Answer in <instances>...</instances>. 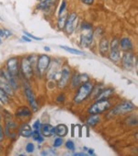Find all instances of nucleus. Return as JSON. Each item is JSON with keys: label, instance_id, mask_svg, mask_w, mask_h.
Here are the masks:
<instances>
[{"label": "nucleus", "instance_id": "1", "mask_svg": "<svg viewBox=\"0 0 138 156\" xmlns=\"http://www.w3.org/2000/svg\"><path fill=\"white\" fill-rule=\"evenodd\" d=\"M94 89V84L89 80L83 82V84L79 87L77 91V94L74 97V102L76 104H81L85 100L88 98V96L92 93Z\"/></svg>", "mask_w": 138, "mask_h": 156}, {"label": "nucleus", "instance_id": "10", "mask_svg": "<svg viewBox=\"0 0 138 156\" xmlns=\"http://www.w3.org/2000/svg\"><path fill=\"white\" fill-rule=\"evenodd\" d=\"M70 78H71V70L67 66H64L60 72V79L58 81V87L60 89H64L67 85Z\"/></svg>", "mask_w": 138, "mask_h": 156}, {"label": "nucleus", "instance_id": "14", "mask_svg": "<svg viewBox=\"0 0 138 156\" xmlns=\"http://www.w3.org/2000/svg\"><path fill=\"white\" fill-rule=\"evenodd\" d=\"M56 2L57 0H42L38 3L36 9L41 11H48L55 6Z\"/></svg>", "mask_w": 138, "mask_h": 156}, {"label": "nucleus", "instance_id": "42", "mask_svg": "<svg viewBox=\"0 0 138 156\" xmlns=\"http://www.w3.org/2000/svg\"><path fill=\"white\" fill-rule=\"evenodd\" d=\"M21 39H22V40H23L24 42H27V43H30V42H31L30 38H29V37H28L27 35H25V34H24V35H23V36L21 37Z\"/></svg>", "mask_w": 138, "mask_h": 156}, {"label": "nucleus", "instance_id": "39", "mask_svg": "<svg viewBox=\"0 0 138 156\" xmlns=\"http://www.w3.org/2000/svg\"><path fill=\"white\" fill-rule=\"evenodd\" d=\"M4 136H5V134H4L3 129L1 126H0V141H2L4 140Z\"/></svg>", "mask_w": 138, "mask_h": 156}, {"label": "nucleus", "instance_id": "41", "mask_svg": "<svg viewBox=\"0 0 138 156\" xmlns=\"http://www.w3.org/2000/svg\"><path fill=\"white\" fill-rule=\"evenodd\" d=\"M74 155H75V156H88V154L86 153L85 151H82V152H75Z\"/></svg>", "mask_w": 138, "mask_h": 156}, {"label": "nucleus", "instance_id": "38", "mask_svg": "<svg viewBox=\"0 0 138 156\" xmlns=\"http://www.w3.org/2000/svg\"><path fill=\"white\" fill-rule=\"evenodd\" d=\"M80 1H81L82 3L86 4V5H88V6H90V5H92V4L94 3L95 0H80Z\"/></svg>", "mask_w": 138, "mask_h": 156}, {"label": "nucleus", "instance_id": "36", "mask_svg": "<svg viewBox=\"0 0 138 156\" xmlns=\"http://www.w3.org/2000/svg\"><path fill=\"white\" fill-rule=\"evenodd\" d=\"M81 29H82V30H91V29H92V25H91L90 23H88V22L84 21V22H82V24H81Z\"/></svg>", "mask_w": 138, "mask_h": 156}, {"label": "nucleus", "instance_id": "22", "mask_svg": "<svg viewBox=\"0 0 138 156\" xmlns=\"http://www.w3.org/2000/svg\"><path fill=\"white\" fill-rule=\"evenodd\" d=\"M16 115L19 117H29L31 115V111L27 106H22L17 110Z\"/></svg>", "mask_w": 138, "mask_h": 156}, {"label": "nucleus", "instance_id": "40", "mask_svg": "<svg viewBox=\"0 0 138 156\" xmlns=\"http://www.w3.org/2000/svg\"><path fill=\"white\" fill-rule=\"evenodd\" d=\"M64 99H65V97H64V95L62 93L61 95H59V96L57 97V102H61V103H63V102L64 101Z\"/></svg>", "mask_w": 138, "mask_h": 156}, {"label": "nucleus", "instance_id": "27", "mask_svg": "<svg viewBox=\"0 0 138 156\" xmlns=\"http://www.w3.org/2000/svg\"><path fill=\"white\" fill-rule=\"evenodd\" d=\"M17 128L16 124L13 121H8L6 125V134L8 137H11V131Z\"/></svg>", "mask_w": 138, "mask_h": 156}, {"label": "nucleus", "instance_id": "15", "mask_svg": "<svg viewBox=\"0 0 138 156\" xmlns=\"http://www.w3.org/2000/svg\"><path fill=\"white\" fill-rule=\"evenodd\" d=\"M40 131H41L42 135L43 137H46V138H50V137H52V136H53L55 134L54 127L52 126V125H50V124H43V125H42Z\"/></svg>", "mask_w": 138, "mask_h": 156}, {"label": "nucleus", "instance_id": "47", "mask_svg": "<svg viewBox=\"0 0 138 156\" xmlns=\"http://www.w3.org/2000/svg\"><path fill=\"white\" fill-rule=\"evenodd\" d=\"M0 109H1V105H0Z\"/></svg>", "mask_w": 138, "mask_h": 156}, {"label": "nucleus", "instance_id": "24", "mask_svg": "<svg viewBox=\"0 0 138 156\" xmlns=\"http://www.w3.org/2000/svg\"><path fill=\"white\" fill-rule=\"evenodd\" d=\"M68 14L64 11L63 14L59 15V18H58V21H57V26L60 30H63L64 28V24H65V21H66V18H67Z\"/></svg>", "mask_w": 138, "mask_h": 156}, {"label": "nucleus", "instance_id": "37", "mask_svg": "<svg viewBox=\"0 0 138 156\" xmlns=\"http://www.w3.org/2000/svg\"><path fill=\"white\" fill-rule=\"evenodd\" d=\"M24 34H25V35H27L29 38L33 39V40H36V41H42V40H43V38H40V37H37V36H34V35L30 34H29V33H28V32H24Z\"/></svg>", "mask_w": 138, "mask_h": 156}, {"label": "nucleus", "instance_id": "2", "mask_svg": "<svg viewBox=\"0 0 138 156\" xmlns=\"http://www.w3.org/2000/svg\"><path fill=\"white\" fill-rule=\"evenodd\" d=\"M135 108H136L135 105L132 102L122 101V103L118 104L114 108H112L109 112L107 116H108V118H111V117H114V116H117L120 115H124V114H127V113L133 111Z\"/></svg>", "mask_w": 138, "mask_h": 156}, {"label": "nucleus", "instance_id": "43", "mask_svg": "<svg viewBox=\"0 0 138 156\" xmlns=\"http://www.w3.org/2000/svg\"><path fill=\"white\" fill-rule=\"evenodd\" d=\"M88 154H89V155H94V154H95L93 149H88Z\"/></svg>", "mask_w": 138, "mask_h": 156}, {"label": "nucleus", "instance_id": "21", "mask_svg": "<svg viewBox=\"0 0 138 156\" xmlns=\"http://www.w3.org/2000/svg\"><path fill=\"white\" fill-rule=\"evenodd\" d=\"M119 44H120L121 48L122 50H124V51H130V50H132L133 48V43L129 38H122L119 42Z\"/></svg>", "mask_w": 138, "mask_h": 156}, {"label": "nucleus", "instance_id": "23", "mask_svg": "<svg viewBox=\"0 0 138 156\" xmlns=\"http://www.w3.org/2000/svg\"><path fill=\"white\" fill-rule=\"evenodd\" d=\"M99 121H100L99 115H91V116L88 118L87 123H88V125L89 127H95L96 125H98L99 123Z\"/></svg>", "mask_w": 138, "mask_h": 156}, {"label": "nucleus", "instance_id": "46", "mask_svg": "<svg viewBox=\"0 0 138 156\" xmlns=\"http://www.w3.org/2000/svg\"><path fill=\"white\" fill-rule=\"evenodd\" d=\"M0 123H1V116H0Z\"/></svg>", "mask_w": 138, "mask_h": 156}, {"label": "nucleus", "instance_id": "28", "mask_svg": "<svg viewBox=\"0 0 138 156\" xmlns=\"http://www.w3.org/2000/svg\"><path fill=\"white\" fill-rule=\"evenodd\" d=\"M62 49L65 50L66 52L68 53H71L73 55H84V52L80 51V50H78V49H75V48H72V47H68V46H64V45H61L60 46Z\"/></svg>", "mask_w": 138, "mask_h": 156}, {"label": "nucleus", "instance_id": "20", "mask_svg": "<svg viewBox=\"0 0 138 156\" xmlns=\"http://www.w3.org/2000/svg\"><path fill=\"white\" fill-rule=\"evenodd\" d=\"M0 88L4 90L9 95H13V89L11 88L9 83L1 77H0Z\"/></svg>", "mask_w": 138, "mask_h": 156}, {"label": "nucleus", "instance_id": "17", "mask_svg": "<svg viewBox=\"0 0 138 156\" xmlns=\"http://www.w3.org/2000/svg\"><path fill=\"white\" fill-rule=\"evenodd\" d=\"M98 50H99V53L101 54L102 56L106 55L109 53V50H110V44H109V41H108L107 38H102V39L99 41Z\"/></svg>", "mask_w": 138, "mask_h": 156}, {"label": "nucleus", "instance_id": "9", "mask_svg": "<svg viewBox=\"0 0 138 156\" xmlns=\"http://www.w3.org/2000/svg\"><path fill=\"white\" fill-rule=\"evenodd\" d=\"M7 70L9 73L13 76L17 77L19 72V58L18 57H11L7 61Z\"/></svg>", "mask_w": 138, "mask_h": 156}, {"label": "nucleus", "instance_id": "3", "mask_svg": "<svg viewBox=\"0 0 138 156\" xmlns=\"http://www.w3.org/2000/svg\"><path fill=\"white\" fill-rule=\"evenodd\" d=\"M112 107V104L108 99L97 100L88 109V114L90 115H99L108 111Z\"/></svg>", "mask_w": 138, "mask_h": 156}, {"label": "nucleus", "instance_id": "32", "mask_svg": "<svg viewBox=\"0 0 138 156\" xmlns=\"http://www.w3.org/2000/svg\"><path fill=\"white\" fill-rule=\"evenodd\" d=\"M65 146L69 151H75V149H76V145L72 140H67L65 143Z\"/></svg>", "mask_w": 138, "mask_h": 156}, {"label": "nucleus", "instance_id": "19", "mask_svg": "<svg viewBox=\"0 0 138 156\" xmlns=\"http://www.w3.org/2000/svg\"><path fill=\"white\" fill-rule=\"evenodd\" d=\"M113 93V89L112 88H107V89H104V90H100L98 93V95L95 97L96 100H101V99H108L112 94Z\"/></svg>", "mask_w": 138, "mask_h": 156}, {"label": "nucleus", "instance_id": "7", "mask_svg": "<svg viewBox=\"0 0 138 156\" xmlns=\"http://www.w3.org/2000/svg\"><path fill=\"white\" fill-rule=\"evenodd\" d=\"M20 70L23 74V76L27 79L29 80L33 76V67L31 63L29 62L28 57H24L21 60V64H20Z\"/></svg>", "mask_w": 138, "mask_h": 156}, {"label": "nucleus", "instance_id": "31", "mask_svg": "<svg viewBox=\"0 0 138 156\" xmlns=\"http://www.w3.org/2000/svg\"><path fill=\"white\" fill-rule=\"evenodd\" d=\"M66 7H67V3H66V1H65V0H63L62 3H61V5H60L59 10H58V15H61V14H63V13L65 11V9H66Z\"/></svg>", "mask_w": 138, "mask_h": 156}, {"label": "nucleus", "instance_id": "44", "mask_svg": "<svg viewBox=\"0 0 138 156\" xmlns=\"http://www.w3.org/2000/svg\"><path fill=\"white\" fill-rule=\"evenodd\" d=\"M44 50L47 51V52H49V51H50V48H49L48 46H45V47H44Z\"/></svg>", "mask_w": 138, "mask_h": 156}, {"label": "nucleus", "instance_id": "4", "mask_svg": "<svg viewBox=\"0 0 138 156\" xmlns=\"http://www.w3.org/2000/svg\"><path fill=\"white\" fill-rule=\"evenodd\" d=\"M37 71L40 76H43L48 69L51 64V58L48 55H41L37 57Z\"/></svg>", "mask_w": 138, "mask_h": 156}, {"label": "nucleus", "instance_id": "18", "mask_svg": "<svg viewBox=\"0 0 138 156\" xmlns=\"http://www.w3.org/2000/svg\"><path fill=\"white\" fill-rule=\"evenodd\" d=\"M54 131H55V135H57L58 137L64 138L67 135L68 129L64 124H59L56 127H54Z\"/></svg>", "mask_w": 138, "mask_h": 156}, {"label": "nucleus", "instance_id": "13", "mask_svg": "<svg viewBox=\"0 0 138 156\" xmlns=\"http://www.w3.org/2000/svg\"><path fill=\"white\" fill-rule=\"evenodd\" d=\"M0 77L3 78L4 80H6L9 83V85L11 86V88H12L13 90H17V89H18L19 86H18V82H17L16 80H15V77L11 76V75L9 73L8 70H6V69H0Z\"/></svg>", "mask_w": 138, "mask_h": 156}, {"label": "nucleus", "instance_id": "6", "mask_svg": "<svg viewBox=\"0 0 138 156\" xmlns=\"http://www.w3.org/2000/svg\"><path fill=\"white\" fill-rule=\"evenodd\" d=\"M110 58L114 63H118L121 60V50L119 41L117 39H113L111 46H110Z\"/></svg>", "mask_w": 138, "mask_h": 156}, {"label": "nucleus", "instance_id": "48", "mask_svg": "<svg viewBox=\"0 0 138 156\" xmlns=\"http://www.w3.org/2000/svg\"><path fill=\"white\" fill-rule=\"evenodd\" d=\"M0 151H1V147H0Z\"/></svg>", "mask_w": 138, "mask_h": 156}, {"label": "nucleus", "instance_id": "12", "mask_svg": "<svg viewBox=\"0 0 138 156\" xmlns=\"http://www.w3.org/2000/svg\"><path fill=\"white\" fill-rule=\"evenodd\" d=\"M122 64L125 70H132L134 67V56L128 51L123 54L122 57Z\"/></svg>", "mask_w": 138, "mask_h": 156}, {"label": "nucleus", "instance_id": "8", "mask_svg": "<svg viewBox=\"0 0 138 156\" xmlns=\"http://www.w3.org/2000/svg\"><path fill=\"white\" fill-rule=\"evenodd\" d=\"M24 91H25V95L29 101V105L31 106L33 112H37L39 110V105H38V103L35 99V96L33 94V91L31 90V88L26 83L25 84V88H24Z\"/></svg>", "mask_w": 138, "mask_h": 156}, {"label": "nucleus", "instance_id": "33", "mask_svg": "<svg viewBox=\"0 0 138 156\" xmlns=\"http://www.w3.org/2000/svg\"><path fill=\"white\" fill-rule=\"evenodd\" d=\"M34 149H35V146H34V144H33V143H31V142L27 143L26 148H25L26 151H27V152H29V153L33 152V151H34Z\"/></svg>", "mask_w": 138, "mask_h": 156}, {"label": "nucleus", "instance_id": "45", "mask_svg": "<svg viewBox=\"0 0 138 156\" xmlns=\"http://www.w3.org/2000/svg\"><path fill=\"white\" fill-rule=\"evenodd\" d=\"M2 44V38L0 37V44Z\"/></svg>", "mask_w": 138, "mask_h": 156}, {"label": "nucleus", "instance_id": "29", "mask_svg": "<svg viewBox=\"0 0 138 156\" xmlns=\"http://www.w3.org/2000/svg\"><path fill=\"white\" fill-rule=\"evenodd\" d=\"M80 83H82V82H81V79H80V74L75 73L74 76L72 77V81H71L72 87H73V88H76V87L79 86Z\"/></svg>", "mask_w": 138, "mask_h": 156}, {"label": "nucleus", "instance_id": "25", "mask_svg": "<svg viewBox=\"0 0 138 156\" xmlns=\"http://www.w3.org/2000/svg\"><path fill=\"white\" fill-rule=\"evenodd\" d=\"M0 102H1L3 105H8L10 102L9 94L1 88H0Z\"/></svg>", "mask_w": 138, "mask_h": 156}, {"label": "nucleus", "instance_id": "5", "mask_svg": "<svg viewBox=\"0 0 138 156\" xmlns=\"http://www.w3.org/2000/svg\"><path fill=\"white\" fill-rule=\"evenodd\" d=\"M78 20V17L76 12H71L70 14H68L65 24H64V28L67 34L70 35L75 32Z\"/></svg>", "mask_w": 138, "mask_h": 156}, {"label": "nucleus", "instance_id": "11", "mask_svg": "<svg viewBox=\"0 0 138 156\" xmlns=\"http://www.w3.org/2000/svg\"><path fill=\"white\" fill-rule=\"evenodd\" d=\"M93 36H94V33L92 32V29L91 30H82V34H81V45L88 48L92 42H93Z\"/></svg>", "mask_w": 138, "mask_h": 156}, {"label": "nucleus", "instance_id": "34", "mask_svg": "<svg viewBox=\"0 0 138 156\" xmlns=\"http://www.w3.org/2000/svg\"><path fill=\"white\" fill-rule=\"evenodd\" d=\"M63 143H64L63 139H62L61 137H58V138H56V139L54 140V141H53V147H54V148L60 147Z\"/></svg>", "mask_w": 138, "mask_h": 156}, {"label": "nucleus", "instance_id": "26", "mask_svg": "<svg viewBox=\"0 0 138 156\" xmlns=\"http://www.w3.org/2000/svg\"><path fill=\"white\" fill-rule=\"evenodd\" d=\"M31 137H32V139H33L34 140L38 141L39 143H42V142H43V140H44V138H43V136L42 135V133H41L40 130H35V129H33V130H32Z\"/></svg>", "mask_w": 138, "mask_h": 156}, {"label": "nucleus", "instance_id": "16", "mask_svg": "<svg viewBox=\"0 0 138 156\" xmlns=\"http://www.w3.org/2000/svg\"><path fill=\"white\" fill-rule=\"evenodd\" d=\"M32 128L29 126V124H22L20 125V127L19 128V133L21 137L23 138H30L32 134Z\"/></svg>", "mask_w": 138, "mask_h": 156}, {"label": "nucleus", "instance_id": "30", "mask_svg": "<svg viewBox=\"0 0 138 156\" xmlns=\"http://www.w3.org/2000/svg\"><path fill=\"white\" fill-rule=\"evenodd\" d=\"M10 36H12V33L10 32V30H9L7 29L0 28V37L1 38H9Z\"/></svg>", "mask_w": 138, "mask_h": 156}, {"label": "nucleus", "instance_id": "35", "mask_svg": "<svg viewBox=\"0 0 138 156\" xmlns=\"http://www.w3.org/2000/svg\"><path fill=\"white\" fill-rule=\"evenodd\" d=\"M41 127H42L41 121H40V120H36L35 122H34L33 126H32V129H35V130H40V129H41Z\"/></svg>", "mask_w": 138, "mask_h": 156}]
</instances>
